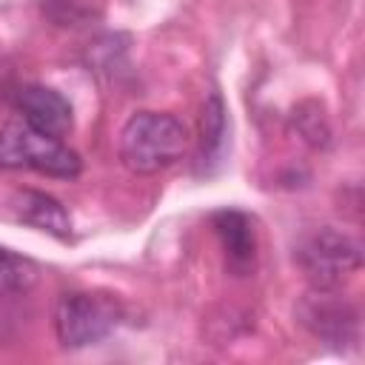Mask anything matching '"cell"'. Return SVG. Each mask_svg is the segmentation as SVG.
I'll return each mask as SVG.
<instances>
[{"label": "cell", "mask_w": 365, "mask_h": 365, "mask_svg": "<svg viewBox=\"0 0 365 365\" xmlns=\"http://www.w3.org/2000/svg\"><path fill=\"white\" fill-rule=\"evenodd\" d=\"M299 317H302V325L325 342H354L356 339L359 314L345 299H339L331 288H314V294H308L302 299Z\"/></svg>", "instance_id": "obj_5"}, {"label": "cell", "mask_w": 365, "mask_h": 365, "mask_svg": "<svg viewBox=\"0 0 365 365\" xmlns=\"http://www.w3.org/2000/svg\"><path fill=\"white\" fill-rule=\"evenodd\" d=\"M297 265L302 268L311 288L336 291L362 268V245L336 228H314L297 242Z\"/></svg>", "instance_id": "obj_3"}, {"label": "cell", "mask_w": 365, "mask_h": 365, "mask_svg": "<svg viewBox=\"0 0 365 365\" xmlns=\"http://www.w3.org/2000/svg\"><path fill=\"white\" fill-rule=\"evenodd\" d=\"M120 322V308L114 299L100 294H63L54 305V334L63 348H88L103 342Z\"/></svg>", "instance_id": "obj_4"}, {"label": "cell", "mask_w": 365, "mask_h": 365, "mask_svg": "<svg viewBox=\"0 0 365 365\" xmlns=\"http://www.w3.org/2000/svg\"><path fill=\"white\" fill-rule=\"evenodd\" d=\"M83 163L60 137L43 134L29 123H6L0 128V171H37L57 180H74Z\"/></svg>", "instance_id": "obj_2"}, {"label": "cell", "mask_w": 365, "mask_h": 365, "mask_svg": "<svg viewBox=\"0 0 365 365\" xmlns=\"http://www.w3.org/2000/svg\"><path fill=\"white\" fill-rule=\"evenodd\" d=\"M14 211L23 222L51 234V237H68L71 234V217L68 211L48 194L43 191H31V188H23L17 191L14 197Z\"/></svg>", "instance_id": "obj_8"}, {"label": "cell", "mask_w": 365, "mask_h": 365, "mask_svg": "<svg viewBox=\"0 0 365 365\" xmlns=\"http://www.w3.org/2000/svg\"><path fill=\"white\" fill-rule=\"evenodd\" d=\"M188 145L185 125L165 111H137L125 120L117 143V154L125 171L137 177H154L182 160Z\"/></svg>", "instance_id": "obj_1"}, {"label": "cell", "mask_w": 365, "mask_h": 365, "mask_svg": "<svg viewBox=\"0 0 365 365\" xmlns=\"http://www.w3.org/2000/svg\"><path fill=\"white\" fill-rule=\"evenodd\" d=\"M34 282V265L9 248H0V294L26 291Z\"/></svg>", "instance_id": "obj_10"}, {"label": "cell", "mask_w": 365, "mask_h": 365, "mask_svg": "<svg viewBox=\"0 0 365 365\" xmlns=\"http://www.w3.org/2000/svg\"><path fill=\"white\" fill-rule=\"evenodd\" d=\"M17 111L23 114V123H29L31 128L51 134V137H63L71 128V106L68 100L48 88V86H23L14 97Z\"/></svg>", "instance_id": "obj_7"}, {"label": "cell", "mask_w": 365, "mask_h": 365, "mask_svg": "<svg viewBox=\"0 0 365 365\" xmlns=\"http://www.w3.org/2000/svg\"><path fill=\"white\" fill-rule=\"evenodd\" d=\"M225 134H228L225 103H222V97L217 91H211L205 106H202V111H200V148H197L200 168L211 171V165L220 163L222 145H225Z\"/></svg>", "instance_id": "obj_9"}, {"label": "cell", "mask_w": 365, "mask_h": 365, "mask_svg": "<svg viewBox=\"0 0 365 365\" xmlns=\"http://www.w3.org/2000/svg\"><path fill=\"white\" fill-rule=\"evenodd\" d=\"M211 228L220 237V245L225 251V265L237 277L251 274L257 262V234H254L251 217L237 208H222L211 214Z\"/></svg>", "instance_id": "obj_6"}]
</instances>
